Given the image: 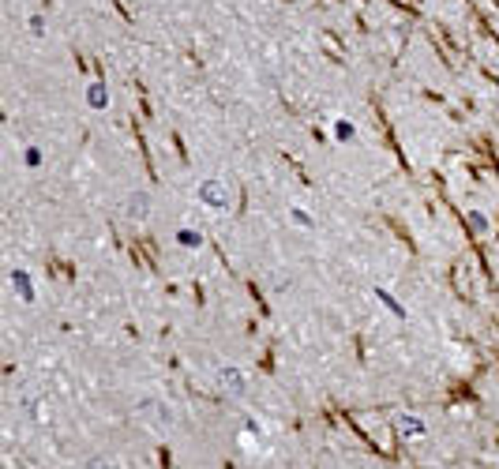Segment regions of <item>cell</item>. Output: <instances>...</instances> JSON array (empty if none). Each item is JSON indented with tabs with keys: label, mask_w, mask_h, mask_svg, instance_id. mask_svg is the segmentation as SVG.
I'll use <instances>...</instances> for the list:
<instances>
[{
	"label": "cell",
	"mask_w": 499,
	"mask_h": 469,
	"mask_svg": "<svg viewBox=\"0 0 499 469\" xmlns=\"http://www.w3.org/2000/svg\"><path fill=\"white\" fill-rule=\"evenodd\" d=\"M16 285H19L23 301H34V293H31V282H26V275H16Z\"/></svg>",
	"instance_id": "277c9868"
},
{
	"label": "cell",
	"mask_w": 499,
	"mask_h": 469,
	"mask_svg": "<svg viewBox=\"0 0 499 469\" xmlns=\"http://www.w3.org/2000/svg\"><path fill=\"white\" fill-rule=\"evenodd\" d=\"M199 195H203L207 203H214V206H226V203H229V195L221 192V184H207V188H203Z\"/></svg>",
	"instance_id": "3957f363"
},
{
	"label": "cell",
	"mask_w": 499,
	"mask_h": 469,
	"mask_svg": "<svg viewBox=\"0 0 499 469\" xmlns=\"http://www.w3.org/2000/svg\"><path fill=\"white\" fill-rule=\"evenodd\" d=\"M180 241L188 244V248H195V244H199V237H195V233H180Z\"/></svg>",
	"instance_id": "8992f818"
},
{
	"label": "cell",
	"mask_w": 499,
	"mask_h": 469,
	"mask_svg": "<svg viewBox=\"0 0 499 469\" xmlns=\"http://www.w3.org/2000/svg\"><path fill=\"white\" fill-rule=\"evenodd\" d=\"M128 214H131V218H147V214H150V195H147V192H136V195H131V199H128Z\"/></svg>",
	"instance_id": "6da1fadb"
},
{
	"label": "cell",
	"mask_w": 499,
	"mask_h": 469,
	"mask_svg": "<svg viewBox=\"0 0 499 469\" xmlns=\"http://www.w3.org/2000/svg\"><path fill=\"white\" fill-rule=\"evenodd\" d=\"M221 383L229 387V394H244V375L236 368H221Z\"/></svg>",
	"instance_id": "7a4b0ae2"
},
{
	"label": "cell",
	"mask_w": 499,
	"mask_h": 469,
	"mask_svg": "<svg viewBox=\"0 0 499 469\" xmlns=\"http://www.w3.org/2000/svg\"><path fill=\"white\" fill-rule=\"evenodd\" d=\"M83 469H113V465H109V462H105V458H90V462H87Z\"/></svg>",
	"instance_id": "5b68a950"
}]
</instances>
